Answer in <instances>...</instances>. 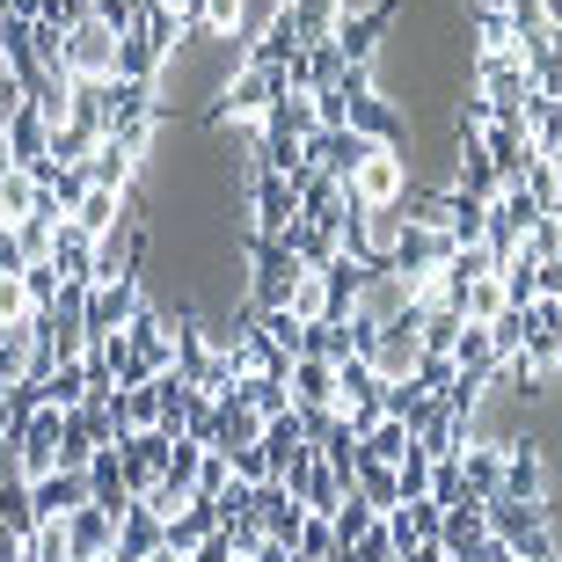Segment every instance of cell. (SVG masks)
<instances>
[{
	"mask_svg": "<svg viewBox=\"0 0 562 562\" xmlns=\"http://www.w3.org/2000/svg\"><path fill=\"white\" fill-rule=\"evenodd\" d=\"M395 490H402V504H409V497H431V453H424V446H409V453H402Z\"/></svg>",
	"mask_w": 562,
	"mask_h": 562,
	"instance_id": "41",
	"label": "cell"
},
{
	"mask_svg": "<svg viewBox=\"0 0 562 562\" xmlns=\"http://www.w3.org/2000/svg\"><path fill=\"white\" fill-rule=\"evenodd\" d=\"M161 555V519L146 512V504H132L125 519H117V548H110V562H146Z\"/></svg>",
	"mask_w": 562,
	"mask_h": 562,
	"instance_id": "24",
	"label": "cell"
},
{
	"mask_svg": "<svg viewBox=\"0 0 562 562\" xmlns=\"http://www.w3.org/2000/svg\"><path fill=\"white\" fill-rule=\"evenodd\" d=\"M351 497H358V504H373V512H395V504H402V490H395V468H373V460H358Z\"/></svg>",
	"mask_w": 562,
	"mask_h": 562,
	"instance_id": "34",
	"label": "cell"
},
{
	"mask_svg": "<svg viewBox=\"0 0 562 562\" xmlns=\"http://www.w3.org/2000/svg\"><path fill=\"white\" fill-rule=\"evenodd\" d=\"M373 526H380V512H373V504H358V497H344V504H336V512H329V533H336V548L366 541Z\"/></svg>",
	"mask_w": 562,
	"mask_h": 562,
	"instance_id": "38",
	"label": "cell"
},
{
	"mask_svg": "<svg viewBox=\"0 0 562 562\" xmlns=\"http://www.w3.org/2000/svg\"><path fill=\"white\" fill-rule=\"evenodd\" d=\"M300 154H307V168H322V176H336V183H351V168L366 161V154H373V146L358 139L351 125H336V132H314V139L300 146Z\"/></svg>",
	"mask_w": 562,
	"mask_h": 562,
	"instance_id": "14",
	"label": "cell"
},
{
	"mask_svg": "<svg viewBox=\"0 0 562 562\" xmlns=\"http://www.w3.org/2000/svg\"><path fill=\"white\" fill-rule=\"evenodd\" d=\"M300 358H322V366H344V358H358L351 322H307V329H300Z\"/></svg>",
	"mask_w": 562,
	"mask_h": 562,
	"instance_id": "27",
	"label": "cell"
},
{
	"mask_svg": "<svg viewBox=\"0 0 562 562\" xmlns=\"http://www.w3.org/2000/svg\"><path fill=\"white\" fill-rule=\"evenodd\" d=\"M460 482H468V504L504 497V446H460Z\"/></svg>",
	"mask_w": 562,
	"mask_h": 562,
	"instance_id": "22",
	"label": "cell"
},
{
	"mask_svg": "<svg viewBox=\"0 0 562 562\" xmlns=\"http://www.w3.org/2000/svg\"><path fill=\"white\" fill-rule=\"evenodd\" d=\"M132 314H139V278H110V285H88V307H81L88 344H95V336H125Z\"/></svg>",
	"mask_w": 562,
	"mask_h": 562,
	"instance_id": "11",
	"label": "cell"
},
{
	"mask_svg": "<svg viewBox=\"0 0 562 562\" xmlns=\"http://www.w3.org/2000/svg\"><path fill=\"white\" fill-rule=\"evenodd\" d=\"M504 307H512V300H504L497 278H475V285H460V292H453V314H460V322H475V329H490Z\"/></svg>",
	"mask_w": 562,
	"mask_h": 562,
	"instance_id": "29",
	"label": "cell"
},
{
	"mask_svg": "<svg viewBox=\"0 0 562 562\" xmlns=\"http://www.w3.org/2000/svg\"><path fill=\"white\" fill-rule=\"evenodd\" d=\"M402 190H409V161H402L395 146H373V154L351 168L344 198H351L358 212H380V205H402Z\"/></svg>",
	"mask_w": 562,
	"mask_h": 562,
	"instance_id": "5",
	"label": "cell"
},
{
	"mask_svg": "<svg viewBox=\"0 0 562 562\" xmlns=\"http://www.w3.org/2000/svg\"><path fill=\"white\" fill-rule=\"evenodd\" d=\"M227 490H234V468H227V453H212V446H205V460H198V490H190V497L220 504Z\"/></svg>",
	"mask_w": 562,
	"mask_h": 562,
	"instance_id": "43",
	"label": "cell"
},
{
	"mask_svg": "<svg viewBox=\"0 0 562 562\" xmlns=\"http://www.w3.org/2000/svg\"><path fill=\"white\" fill-rule=\"evenodd\" d=\"M146 562H183V555H168V548H161V555H146Z\"/></svg>",
	"mask_w": 562,
	"mask_h": 562,
	"instance_id": "51",
	"label": "cell"
},
{
	"mask_svg": "<svg viewBox=\"0 0 562 562\" xmlns=\"http://www.w3.org/2000/svg\"><path fill=\"white\" fill-rule=\"evenodd\" d=\"M292 409H307V417H336L344 409V395H336V366H322V358H292Z\"/></svg>",
	"mask_w": 562,
	"mask_h": 562,
	"instance_id": "13",
	"label": "cell"
},
{
	"mask_svg": "<svg viewBox=\"0 0 562 562\" xmlns=\"http://www.w3.org/2000/svg\"><path fill=\"white\" fill-rule=\"evenodd\" d=\"M88 154H95V132H88V125H52V146H44V161L88 168Z\"/></svg>",
	"mask_w": 562,
	"mask_h": 562,
	"instance_id": "37",
	"label": "cell"
},
{
	"mask_svg": "<svg viewBox=\"0 0 562 562\" xmlns=\"http://www.w3.org/2000/svg\"><path fill=\"white\" fill-rule=\"evenodd\" d=\"M22 292H30V314H52L59 307V271L52 263H22Z\"/></svg>",
	"mask_w": 562,
	"mask_h": 562,
	"instance_id": "40",
	"label": "cell"
},
{
	"mask_svg": "<svg viewBox=\"0 0 562 562\" xmlns=\"http://www.w3.org/2000/svg\"><path fill=\"white\" fill-rule=\"evenodd\" d=\"M475 95H490L497 117H519L526 95H533V74H526L519 52H504V59H475Z\"/></svg>",
	"mask_w": 562,
	"mask_h": 562,
	"instance_id": "10",
	"label": "cell"
},
{
	"mask_svg": "<svg viewBox=\"0 0 562 562\" xmlns=\"http://www.w3.org/2000/svg\"><path fill=\"white\" fill-rule=\"evenodd\" d=\"M417 438H409V424H395V417H380L373 431L358 438V460H373V468H402V453H409Z\"/></svg>",
	"mask_w": 562,
	"mask_h": 562,
	"instance_id": "28",
	"label": "cell"
},
{
	"mask_svg": "<svg viewBox=\"0 0 562 562\" xmlns=\"http://www.w3.org/2000/svg\"><path fill=\"white\" fill-rule=\"evenodd\" d=\"M59 66H66V81H117V30H103L95 15L74 22L59 44Z\"/></svg>",
	"mask_w": 562,
	"mask_h": 562,
	"instance_id": "6",
	"label": "cell"
},
{
	"mask_svg": "<svg viewBox=\"0 0 562 562\" xmlns=\"http://www.w3.org/2000/svg\"><path fill=\"white\" fill-rule=\"evenodd\" d=\"M285 103V74L271 59H241V74L227 81V95L212 103V125H241V117H271Z\"/></svg>",
	"mask_w": 562,
	"mask_h": 562,
	"instance_id": "4",
	"label": "cell"
},
{
	"mask_svg": "<svg viewBox=\"0 0 562 562\" xmlns=\"http://www.w3.org/2000/svg\"><path fill=\"white\" fill-rule=\"evenodd\" d=\"M8 168H15V154H8V132H0V176H8Z\"/></svg>",
	"mask_w": 562,
	"mask_h": 562,
	"instance_id": "50",
	"label": "cell"
},
{
	"mask_svg": "<svg viewBox=\"0 0 562 562\" xmlns=\"http://www.w3.org/2000/svg\"><path fill=\"white\" fill-rule=\"evenodd\" d=\"M22 271V249H15V227H0V278Z\"/></svg>",
	"mask_w": 562,
	"mask_h": 562,
	"instance_id": "48",
	"label": "cell"
},
{
	"mask_svg": "<svg viewBox=\"0 0 562 562\" xmlns=\"http://www.w3.org/2000/svg\"><path fill=\"white\" fill-rule=\"evenodd\" d=\"M95 22L125 37V30H139V0H95Z\"/></svg>",
	"mask_w": 562,
	"mask_h": 562,
	"instance_id": "46",
	"label": "cell"
},
{
	"mask_svg": "<svg viewBox=\"0 0 562 562\" xmlns=\"http://www.w3.org/2000/svg\"><path fill=\"white\" fill-rule=\"evenodd\" d=\"M285 314L307 329V322H329V278L322 271H300L292 278V292H285Z\"/></svg>",
	"mask_w": 562,
	"mask_h": 562,
	"instance_id": "31",
	"label": "cell"
},
{
	"mask_svg": "<svg viewBox=\"0 0 562 562\" xmlns=\"http://www.w3.org/2000/svg\"><path fill=\"white\" fill-rule=\"evenodd\" d=\"M110 548H117V519H110L103 504H81V512L66 519V555L74 562H110Z\"/></svg>",
	"mask_w": 562,
	"mask_h": 562,
	"instance_id": "15",
	"label": "cell"
},
{
	"mask_svg": "<svg viewBox=\"0 0 562 562\" xmlns=\"http://www.w3.org/2000/svg\"><path fill=\"white\" fill-rule=\"evenodd\" d=\"M417 307H424V300H417ZM460 329H468V322H460V314L453 307H424V358H446V351H453V344H460Z\"/></svg>",
	"mask_w": 562,
	"mask_h": 562,
	"instance_id": "36",
	"label": "cell"
},
{
	"mask_svg": "<svg viewBox=\"0 0 562 562\" xmlns=\"http://www.w3.org/2000/svg\"><path fill=\"white\" fill-rule=\"evenodd\" d=\"M249 497H256V519H263V533H271L278 548H292V541H300V526H307V512L292 504V490H285V482H256Z\"/></svg>",
	"mask_w": 562,
	"mask_h": 562,
	"instance_id": "19",
	"label": "cell"
},
{
	"mask_svg": "<svg viewBox=\"0 0 562 562\" xmlns=\"http://www.w3.org/2000/svg\"><path fill=\"white\" fill-rule=\"evenodd\" d=\"M249 263H256V278H249V307H285V292H292V278L307 271V263H300V256L285 249V234H278V241H249Z\"/></svg>",
	"mask_w": 562,
	"mask_h": 562,
	"instance_id": "7",
	"label": "cell"
},
{
	"mask_svg": "<svg viewBox=\"0 0 562 562\" xmlns=\"http://www.w3.org/2000/svg\"><path fill=\"white\" fill-rule=\"evenodd\" d=\"M344 125L358 132L366 146H395L402 154V139H409V125H402V110L387 103V95H373V66H344Z\"/></svg>",
	"mask_w": 562,
	"mask_h": 562,
	"instance_id": "2",
	"label": "cell"
},
{
	"mask_svg": "<svg viewBox=\"0 0 562 562\" xmlns=\"http://www.w3.org/2000/svg\"><path fill=\"white\" fill-rule=\"evenodd\" d=\"M117 220H132V198H110V190H88L81 212H74V227L95 234V241H103V234H117Z\"/></svg>",
	"mask_w": 562,
	"mask_h": 562,
	"instance_id": "32",
	"label": "cell"
},
{
	"mask_svg": "<svg viewBox=\"0 0 562 562\" xmlns=\"http://www.w3.org/2000/svg\"><path fill=\"white\" fill-rule=\"evenodd\" d=\"M117 424L125 431H154L161 424V387L146 380V387H117Z\"/></svg>",
	"mask_w": 562,
	"mask_h": 562,
	"instance_id": "35",
	"label": "cell"
},
{
	"mask_svg": "<svg viewBox=\"0 0 562 562\" xmlns=\"http://www.w3.org/2000/svg\"><path fill=\"white\" fill-rule=\"evenodd\" d=\"M424 307L409 300V307L395 314V322H380L373 329V344H366V366H373L387 387H402V380H417V366H424Z\"/></svg>",
	"mask_w": 562,
	"mask_h": 562,
	"instance_id": "3",
	"label": "cell"
},
{
	"mask_svg": "<svg viewBox=\"0 0 562 562\" xmlns=\"http://www.w3.org/2000/svg\"><path fill=\"white\" fill-rule=\"evenodd\" d=\"M482 519H490V541L512 548V562H562V541H555V526H548L541 504L490 497V504H482Z\"/></svg>",
	"mask_w": 562,
	"mask_h": 562,
	"instance_id": "1",
	"label": "cell"
},
{
	"mask_svg": "<svg viewBox=\"0 0 562 562\" xmlns=\"http://www.w3.org/2000/svg\"><path fill=\"white\" fill-rule=\"evenodd\" d=\"M0 132H8V154H15V168H22V176H30V168L44 161V146H52V125H44V117H37L30 103H22V110H15V117H8Z\"/></svg>",
	"mask_w": 562,
	"mask_h": 562,
	"instance_id": "26",
	"label": "cell"
},
{
	"mask_svg": "<svg viewBox=\"0 0 562 562\" xmlns=\"http://www.w3.org/2000/svg\"><path fill=\"white\" fill-rule=\"evenodd\" d=\"M541 8H548V30H562V0H541Z\"/></svg>",
	"mask_w": 562,
	"mask_h": 562,
	"instance_id": "49",
	"label": "cell"
},
{
	"mask_svg": "<svg viewBox=\"0 0 562 562\" xmlns=\"http://www.w3.org/2000/svg\"><path fill=\"white\" fill-rule=\"evenodd\" d=\"M504 497L541 504V446L533 438H504Z\"/></svg>",
	"mask_w": 562,
	"mask_h": 562,
	"instance_id": "21",
	"label": "cell"
},
{
	"mask_svg": "<svg viewBox=\"0 0 562 562\" xmlns=\"http://www.w3.org/2000/svg\"><path fill=\"white\" fill-rule=\"evenodd\" d=\"M30 212H37V183H30L22 168H8V176H0V227H15Z\"/></svg>",
	"mask_w": 562,
	"mask_h": 562,
	"instance_id": "39",
	"label": "cell"
},
{
	"mask_svg": "<svg viewBox=\"0 0 562 562\" xmlns=\"http://www.w3.org/2000/svg\"><path fill=\"white\" fill-rule=\"evenodd\" d=\"M212 533H220V504H205V497H190L176 519H161V548L168 555H198Z\"/></svg>",
	"mask_w": 562,
	"mask_h": 562,
	"instance_id": "17",
	"label": "cell"
},
{
	"mask_svg": "<svg viewBox=\"0 0 562 562\" xmlns=\"http://www.w3.org/2000/svg\"><path fill=\"white\" fill-rule=\"evenodd\" d=\"M490 125H497L490 95H475V88H468V95H460V132H490Z\"/></svg>",
	"mask_w": 562,
	"mask_h": 562,
	"instance_id": "47",
	"label": "cell"
},
{
	"mask_svg": "<svg viewBox=\"0 0 562 562\" xmlns=\"http://www.w3.org/2000/svg\"><path fill=\"white\" fill-rule=\"evenodd\" d=\"M460 198H482V205H497V168H490V154H482V132H460Z\"/></svg>",
	"mask_w": 562,
	"mask_h": 562,
	"instance_id": "25",
	"label": "cell"
},
{
	"mask_svg": "<svg viewBox=\"0 0 562 562\" xmlns=\"http://www.w3.org/2000/svg\"><path fill=\"white\" fill-rule=\"evenodd\" d=\"M497 285H504V300H512V307H533V300H548V292H541V263H533L526 249L497 263Z\"/></svg>",
	"mask_w": 562,
	"mask_h": 562,
	"instance_id": "30",
	"label": "cell"
},
{
	"mask_svg": "<svg viewBox=\"0 0 562 562\" xmlns=\"http://www.w3.org/2000/svg\"><path fill=\"white\" fill-rule=\"evenodd\" d=\"M81 504H88V468H52V475L30 482V512H37V526L74 519Z\"/></svg>",
	"mask_w": 562,
	"mask_h": 562,
	"instance_id": "12",
	"label": "cell"
},
{
	"mask_svg": "<svg viewBox=\"0 0 562 562\" xmlns=\"http://www.w3.org/2000/svg\"><path fill=\"white\" fill-rule=\"evenodd\" d=\"M132 176H139V154H125L117 139H95V154H88V190L132 198Z\"/></svg>",
	"mask_w": 562,
	"mask_h": 562,
	"instance_id": "20",
	"label": "cell"
},
{
	"mask_svg": "<svg viewBox=\"0 0 562 562\" xmlns=\"http://www.w3.org/2000/svg\"><path fill=\"white\" fill-rule=\"evenodd\" d=\"M44 402H52V409H81L88 402V373L81 366H59V373L44 380Z\"/></svg>",
	"mask_w": 562,
	"mask_h": 562,
	"instance_id": "42",
	"label": "cell"
},
{
	"mask_svg": "<svg viewBox=\"0 0 562 562\" xmlns=\"http://www.w3.org/2000/svg\"><path fill=\"white\" fill-rule=\"evenodd\" d=\"M395 15H402V0H373V8H344L336 15V52H344V66H373V52H380V37L395 30Z\"/></svg>",
	"mask_w": 562,
	"mask_h": 562,
	"instance_id": "8",
	"label": "cell"
},
{
	"mask_svg": "<svg viewBox=\"0 0 562 562\" xmlns=\"http://www.w3.org/2000/svg\"><path fill=\"white\" fill-rule=\"evenodd\" d=\"M168 446H176V438H161V431H132L125 446H117V475H125L132 504L161 490V475H168Z\"/></svg>",
	"mask_w": 562,
	"mask_h": 562,
	"instance_id": "9",
	"label": "cell"
},
{
	"mask_svg": "<svg viewBox=\"0 0 562 562\" xmlns=\"http://www.w3.org/2000/svg\"><path fill=\"white\" fill-rule=\"evenodd\" d=\"M292 220H300V190H292L285 176H263V168H256V241H278Z\"/></svg>",
	"mask_w": 562,
	"mask_h": 562,
	"instance_id": "16",
	"label": "cell"
},
{
	"mask_svg": "<svg viewBox=\"0 0 562 562\" xmlns=\"http://www.w3.org/2000/svg\"><path fill=\"white\" fill-rule=\"evenodd\" d=\"M468 22H475V59H504V52H519L504 8H468Z\"/></svg>",
	"mask_w": 562,
	"mask_h": 562,
	"instance_id": "33",
	"label": "cell"
},
{
	"mask_svg": "<svg viewBox=\"0 0 562 562\" xmlns=\"http://www.w3.org/2000/svg\"><path fill=\"white\" fill-rule=\"evenodd\" d=\"M292 555H300V562H322V555H336V533H329V519H314V512H307V526H300V541H292Z\"/></svg>",
	"mask_w": 562,
	"mask_h": 562,
	"instance_id": "45",
	"label": "cell"
},
{
	"mask_svg": "<svg viewBox=\"0 0 562 562\" xmlns=\"http://www.w3.org/2000/svg\"><path fill=\"white\" fill-rule=\"evenodd\" d=\"M161 44H154V30H125V37H117V81H132V88H154V74H161Z\"/></svg>",
	"mask_w": 562,
	"mask_h": 562,
	"instance_id": "23",
	"label": "cell"
},
{
	"mask_svg": "<svg viewBox=\"0 0 562 562\" xmlns=\"http://www.w3.org/2000/svg\"><path fill=\"white\" fill-rule=\"evenodd\" d=\"M555 52H562V30H555Z\"/></svg>",
	"mask_w": 562,
	"mask_h": 562,
	"instance_id": "52",
	"label": "cell"
},
{
	"mask_svg": "<svg viewBox=\"0 0 562 562\" xmlns=\"http://www.w3.org/2000/svg\"><path fill=\"white\" fill-rule=\"evenodd\" d=\"M52 271H59V285H95V234L59 220V234H52Z\"/></svg>",
	"mask_w": 562,
	"mask_h": 562,
	"instance_id": "18",
	"label": "cell"
},
{
	"mask_svg": "<svg viewBox=\"0 0 562 562\" xmlns=\"http://www.w3.org/2000/svg\"><path fill=\"white\" fill-rule=\"evenodd\" d=\"M22 322H37L30 314V292H22V271L0 278V329H22Z\"/></svg>",
	"mask_w": 562,
	"mask_h": 562,
	"instance_id": "44",
	"label": "cell"
}]
</instances>
